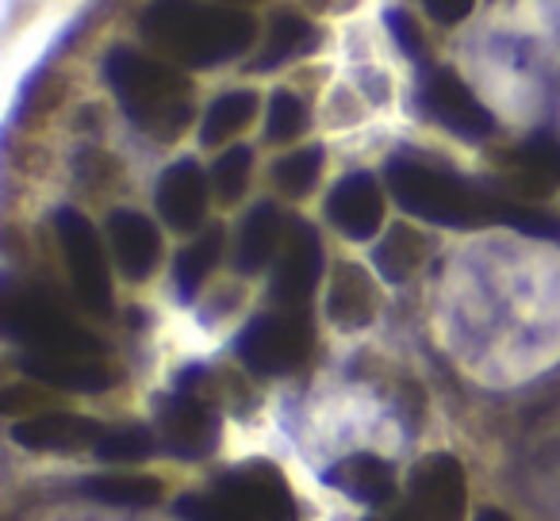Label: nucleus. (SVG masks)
I'll list each match as a JSON object with an SVG mask.
<instances>
[{
	"label": "nucleus",
	"mask_w": 560,
	"mask_h": 521,
	"mask_svg": "<svg viewBox=\"0 0 560 521\" xmlns=\"http://www.w3.org/2000/svg\"><path fill=\"white\" fill-rule=\"evenodd\" d=\"M142 35L185 66H219L254 43V20L196 0H154L142 12Z\"/></svg>",
	"instance_id": "nucleus-1"
},
{
	"label": "nucleus",
	"mask_w": 560,
	"mask_h": 521,
	"mask_svg": "<svg viewBox=\"0 0 560 521\" xmlns=\"http://www.w3.org/2000/svg\"><path fill=\"white\" fill-rule=\"evenodd\" d=\"M108 81L139 131L165 142L185 131L192 100H188V85L177 70L139 55V50H112Z\"/></svg>",
	"instance_id": "nucleus-2"
},
{
	"label": "nucleus",
	"mask_w": 560,
	"mask_h": 521,
	"mask_svg": "<svg viewBox=\"0 0 560 521\" xmlns=\"http://www.w3.org/2000/svg\"><path fill=\"white\" fill-rule=\"evenodd\" d=\"M388 188L399 200V208L438 226L499 223V208H503L499 196L476 192L465 180L450 177L442 169H430L422 162H411V157H396L388 165Z\"/></svg>",
	"instance_id": "nucleus-3"
},
{
	"label": "nucleus",
	"mask_w": 560,
	"mask_h": 521,
	"mask_svg": "<svg viewBox=\"0 0 560 521\" xmlns=\"http://www.w3.org/2000/svg\"><path fill=\"white\" fill-rule=\"evenodd\" d=\"M312 350V319L300 307H289L280 315H261L238 338V357L246 368L261 376L296 372Z\"/></svg>",
	"instance_id": "nucleus-4"
},
{
	"label": "nucleus",
	"mask_w": 560,
	"mask_h": 521,
	"mask_svg": "<svg viewBox=\"0 0 560 521\" xmlns=\"http://www.w3.org/2000/svg\"><path fill=\"white\" fill-rule=\"evenodd\" d=\"M9 330L32 353H55V357H101V345L89 330H81L66 311H58L50 299L43 296H16L9 299Z\"/></svg>",
	"instance_id": "nucleus-5"
},
{
	"label": "nucleus",
	"mask_w": 560,
	"mask_h": 521,
	"mask_svg": "<svg viewBox=\"0 0 560 521\" xmlns=\"http://www.w3.org/2000/svg\"><path fill=\"white\" fill-rule=\"evenodd\" d=\"M55 226H58V241H62V249H66V261H70V276H73L78 299L93 315H108L112 311V276H108V257H104L93 223H89L85 215H78L73 208H66V211H58Z\"/></svg>",
	"instance_id": "nucleus-6"
},
{
	"label": "nucleus",
	"mask_w": 560,
	"mask_h": 521,
	"mask_svg": "<svg viewBox=\"0 0 560 521\" xmlns=\"http://www.w3.org/2000/svg\"><path fill=\"white\" fill-rule=\"evenodd\" d=\"M465 467L450 452H434L411 472L407 521H460L465 518Z\"/></svg>",
	"instance_id": "nucleus-7"
},
{
	"label": "nucleus",
	"mask_w": 560,
	"mask_h": 521,
	"mask_svg": "<svg viewBox=\"0 0 560 521\" xmlns=\"http://www.w3.org/2000/svg\"><path fill=\"white\" fill-rule=\"evenodd\" d=\"M219 495L249 513L254 521H300V506L292 498L289 479L272 464H238L219 479Z\"/></svg>",
	"instance_id": "nucleus-8"
},
{
	"label": "nucleus",
	"mask_w": 560,
	"mask_h": 521,
	"mask_svg": "<svg viewBox=\"0 0 560 521\" xmlns=\"http://www.w3.org/2000/svg\"><path fill=\"white\" fill-rule=\"evenodd\" d=\"M419 104L438 127H445V131L457 134V139L480 142L495 131L491 111L483 108V104L468 93L465 81L453 78V73H430V81L422 85Z\"/></svg>",
	"instance_id": "nucleus-9"
},
{
	"label": "nucleus",
	"mask_w": 560,
	"mask_h": 521,
	"mask_svg": "<svg viewBox=\"0 0 560 521\" xmlns=\"http://www.w3.org/2000/svg\"><path fill=\"white\" fill-rule=\"evenodd\" d=\"M323 276V241L315 226L292 223L284 249H280L277 276H272V299L284 307H300L315 292Z\"/></svg>",
	"instance_id": "nucleus-10"
},
{
	"label": "nucleus",
	"mask_w": 560,
	"mask_h": 521,
	"mask_svg": "<svg viewBox=\"0 0 560 521\" xmlns=\"http://www.w3.org/2000/svg\"><path fill=\"white\" fill-rule=\"evenodd\" d=\"M162 445L180 460H200L219 445V422L192 391H180L162 406Z\"/></svg>",
	"instance_id": "nucleus-11"
},
{
	"label": "nucleus",
	"mask_w": 560,
	"mask_h": 521,
	"mask_svg": "<svg viewBox=\"0 0 560 521\" xmlns=\"http://www.w3.org/2000/svg\"><path fill=\"white\" fill-rule=\"evenodd\" d=\"M104 437V429L93 418L66 411H47V414H27L12 426V441L24 445L32 452H73V449H96V441Z\"/></svg>",
	"instance_id": "nucleus-12"
},
{
	"label": "nucleus",
	"mask_w": 560,
	"mask_h": 521,
	"mask_svg": "<svg viewBox=\"0 0 560 521\" xmlns=\"http://www.w3.org/2000/svg\"><path fill=\"white\" fill-rule=\"evenodd\" d=\"M327 218L353 241H369L384 223V196L369 173H350L338 180L327 200Z\"/></svg>",
	"instance_id": "nucleus-13"
},
{
	"label": "nucleus",
	"mask_w": 560,
	"mask_h": 521,
	"mask_svg": "<svg viewBox=\"0 0 560 521\" xmlns=\"http://www.w3.org/2000/svg\"><path fill=\"white\" fill-rule=\"evenodd\" d=\"M108 238L127 281H147L154 273L158 257H162V238H158L154 223L147 215H139V211H112Z\"/></svg>",
	"instance_id": "nucleus-14"
},
{
	"label": "nucleus",
	"mask_w": 560,
	"mask_h": 521,
	"mask_svg": "<svg viewBox=\"0 0 560 521\" xmlns=\"http://www.w3.org/2000/svg\"><path fill=\"white\" fill-rule=\"evenodd\" d=\"M158 211L173 230H196L208 211V177L196 162H177L158 185Z\"/></svg>",
	"instance_id": "nucleus-15"
},
{
	"label": "nucleus",
	"mask_w": 560,
	"mask_h": 521,
	"mask_svg": "<svg viewBox=\"0 0 560 521\" xmlns=\"http://www.w3.org/2000/svg\"><path fill=\"white\" fill-rule=\"evenodd\" d=\"M327 311H330V319L346 330L369 327V322L376 319V311H381V296H376L373 276L361 265H353V261H342V265L335 269V281H330Z\"/></svg>",
	"instance_id": "nucleus-16"
},
{
	"label": "nucleus",
	"mask_w": 560,
	"mask_h": 521,
	"mask_svg": "<svg viewBox=\"0 0 560 521\" xmlns=\"http://www.w3.org/2000/svg\"><path fill=\"white\" fill-rule=\"evenodd\" d=\"M24 372L58 391H104L112 388V368L101 357H55V353H27Z\"/></svg>",
	"instance_id": "nucleus-17"
},
{
	"label": "nucleus",
	"mask_w": 560,
	"mask_h": 521,
	"mask_svg": "<svg viewBox=\"0 0 560 521\" xmlns=\"http://www.w3.org/2000/svg\"><path fill=\"white\" fill-rule=\"evenodd\" d=\"M330 487H338L342 495H350L353 502L361 506H384L396 495V475L384 464L381 457H369V452H358V457H346L330 467Z\"/></svg>",
	"instance_id": "nucleus-18"
},
{
	"label": "nucleus",
	"mask_w": 560,
	"mask_h": 521,
	"mask_svg": "<svg viewBox=\"0 0 560 521\" xmlns=\"http://www.w3.org/2000/svg\"><path fill=\"white\" fill-rule=\"evenodd\" d=\"M280 246V211L272 203H257L246 215L234 246V269L238 273H261Z\"/></svg>",
	"instance_id": "nucleus-19"
},
{
	"label": "nucleus",
	"mask_w": 560,
	"mask_h": 521,
	"mask_svg": "<svg viewBox=\"0 0 560 521\" xmlns=\"http://www.w3.org/2000/svg\"><path fill=\"white\" fill-rule=\"evenodd\" d=\"M427 253H430V241L422 238L415 226H392L388 238L376 246L373 261H376V269H381L384 281L404 284L419 273L422 261H427Z\"/></svg>",
	"instance_id": "nucleus-20"
},
{
	"label": "nucleus",
	"mask_w": 560,
	"mask_h": 521,
	"mask_svg": "<svg viewBox=\"0 0 560 521\" xmlns=\"http://www.w3.org/2000/svg\"><path fill=\"white\" fill-rule=\"evenodd\" d=\"M219 249H223V230L211 226V230H203L192 246H185L177 253L173 276H177V292L185 299H192L196 292L203 288V281H208L211 269H215V261H219Z\"/></svg>",
	"instance_id": "nucleus-21"
},
{
	"label": "nucleus",
	"mask_w": 560,
	"mask_h": 521,
	"mask_svg": "<svg viewBox=\"0 0 560 521\" xmlns=\"http://www.w3.org/2000/svg\"><path fill=\"white\" fill-rule=\"evenodd\" d=\"M254 111H257L254 93H226V96H219V100L208 108V116H203L200 142H203V146H219V142L234 139V134H238L242 127L254 119Z\"/></svg>",
	"instance_id": "nucleus-22"
},
{
	"label": "nucleus",
	"mask_w": 560,
	"mask_h": 521,
	"mask_svg": "<svg viewBox=\"0 0 560 521\" xmlns=\"http://www.w3.org/2000/svg\"><path fill=\"white\" fill-rule=\"evenodd\" d=\"M85 495L112 506H154L162 498V483L150 475H101L85 479Z\"/></svg>",
	"instance_id": "nucleus-23"
},
{
	"label": "nucleus",
	"mask_w": 560,
	"mask_h": 521,
	"mask_svg": "<svg viewBox=\"0 0 560 521\" xmlns=\"http://www.w3.org/2000/svg\"><path fill=\"white\" fill-rule=\"evenodd\" d=\"M312 47H315V32L304 24V20L280 16L277 24H272V32H269V47L257 55L254 70H272V66L289 62V58L304 55V50H312Z\"/></svg>",
	"instance_id": "nucleus-24"
},
{
	"label": "nucleus",
	"mask_w": 560,
	"mask_h": 521,
	"mask_svg": "<svg viewBox=\"0 0 560 521\" xmlns=\"http://www.w3.org/2000/svg\"><path fill=\"white\" fill-rule=\"evenodd\" d=\"M323 173V150L319 146H307V150H296V154L280 157L272 165V180L284 196H307L315 188Z\"/></svg>",
	"instance_id": "nucleus-25"
},
{
	"label": "nucleus",
	"mask_w": 560,
	"mask_h": 521,
	"mask_svg": "<svg viewBox=\"0 0 560 521\" xmlns=\"http://www.w3.org/2000/svg\"><path fill=\"white\" fill-rule=\"evenodd\" d=\"M249 165H254V154L246 146H231L211 169V185H215V196L223 203H234L242 192H246L249 180Z\"/></svg>",
	"instance_id": "nucleus-26"
},
{
	"label": "nucleus",
	"mask_w": 560,
	"mask_h": 521,
	"mask_svg": "<svg viewBox=\"0 0 560 521\" xmlns=\"http://www.w3.org/2000/svg\"><path fill=\"white\" fill-rule=\"evenodd\" d=\"M96 452L104 460H119V464H131V460H147L154 452V437L142 426H119L104 429V437L96 441Z\"/></svg>",
	"instance_id": "nucleus-27"
},
{
	"label": "nucleus",
	"mask_w": 560,
	"mask_h": 521,
	"mask_svg": "<svg viewBox=\"0 0 560 521\" xmlns=\"http://www.w3.org/2000/svg\"><path fill=\"white\" fill-rule=\"evenodd\" d=\"M180 521H254L242 506H234L226 495H185L177 498Z\"/></svg>",
	"instance_id": "nucleus-28"
},
{
	"label": "nucleus",
	"mask_w": 560,
	"mask_h": 521,
	"mask_svg": "<svg viewBox=\"0 0 560 521\" xmlns=\"http://www.w3.org/2000/svg\"><path fill=\"white\" fill-rule=\"evenodd\" d=\"M307 123V111L304 104L296 100L292 93H277L269 104V127H265V134H269L272 142H292L300 131H304Z\"/></svg>",
	"instance_id": "nucleus-29"
},
{
	"label": "nucleus",
	"mask_w": 560,
	"mask_h": 521,
	"mask_svg": "<svg viewBox=\"0 0 560 521\" xmlns=\"http://www.w3.org/2000/svg\"><path fill=\"white\" fill-rule=\"evenodd\" d=\"M499 223L514 226L522 234H534V238H560V223L541 208H529V203H514V200H503L499 208Z\"/></svg>",
	"instance_id": "nucleus-30"
},
{
	"label": "nucleus",
	"mask_w": 560,
	"mask_h": 521,
	"mask_svg": "<svg viewBox=\"0 0 560 521\" xmlns=\"http://www.w3.org/2000/svg\"><path fill=\"white\" fill-rule=\"evenodd\" d=\"M388 27H392V39L404 55L419 58L422 55V35H419V24H415L407 12H388Z\"/></svg>",
	"instance_id": "nucleus-31"
},
{
	"label": "nucleus",
	"mask_w": 560,
	"mask_h": 521,
	"mask_svg": "<svg viewBox=\"0 0 560 521\" xmlns=\"http://www.w3.org/2000/svg\"><path fill=\"white\" fill-rule=\"evenodd\" d=\"M430 12V20H438V24H460V20L472 12L476 0H422Z\"/></svg>",
	"instance_id": "nucleus-32"
},
{
	"label": "nucleus",
	"mask_w": 560,
	"mask_h": 521,
	"mask_svg": "<svg viewBox=\"0 0 560 521\" xmlns=\"http://www.w3.org/2000/svg\"><path fill=\"white\" fill-rule=\"evenodd\" d=\"M476 521H511V518H506L503 510H480V518Z\"/></svg>",
	"instance_id": "nucleus-33"
},
{
	"label": "nucleus",
	"mask_w": 560,
	"mask_h": 521,
	"mask_svg": "<svg viewBox=\"0 0 560 521\" xmlns=\"http://www.w3.org/2000/svg\"><path fill=\"white\" fill-rule=\"evenodd\" d=\"M373 521H381V518H373ZM392 521H407V518H392Z\"/></svg>",
	"instance_id": "nucleus-34"
}]
</instances>
